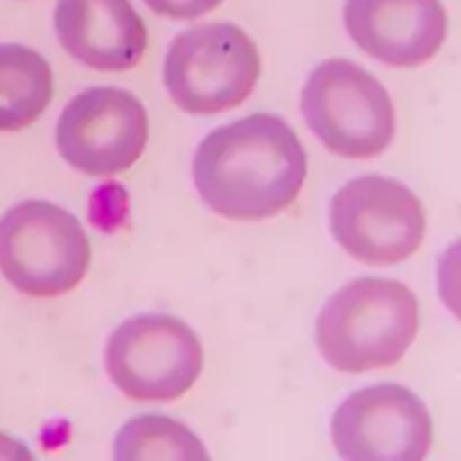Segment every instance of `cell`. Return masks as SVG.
I'll return each instance as SVG.
<instances>
[{
	"mask_svg": "<svg viewBox=\"0 0 461 461\" xmlns=\"http://www.w3.org/2000/svg\"><path fill=\"white\" fill-rule=\"evenodd\" d=\"M307 155L282 118L254 113L217 127L201 141L194 185L212 212L233 221L275 217L295 203Z\"/></svg>",
	"mask_w": 461,
	"mask_h": 461,
	"instance_id": "obj_1",
	"label": "cell"
},
{
	"mask_svg": "<svg viewBox=\"0 0 461 461\" xmlns=\"http://www.w3.org/2000/svg\"><path fill=\"white\" fill-rule=\"evenodd\" d=\"M420 304L397 279L360 277L341 286L316 319V346L337 372L397 365L418 337Z\"/></svg>",
	"mask_w": 461,
	"mask_h": 461,
	"instance_id": "obj_2",
	"label": "cell"
},
{
	"mask_svg": "<svg viewBox=\"0 0 461 461\" xmlns=\"http://www.w3.org/2000/svg\"><path fill=\"white\" fill-rule=\"evenodd\" d=\"M90 240L72 212L49 201H23L0 217V273L31 298H58L84 282Z\"/></svg>",
	"mask_w": 461,
	"mask_h": 461,
	"instance_id": "obj_3",
	"label": "cell"
},
{
	"mask_svg": "<svg viewBox=\"0 0 461 461\" xmlns=\"http://www.w3.org/2000/svg\"><path fill=\"white\" fill-rule=\"evenodd\" d=\"M261 77V53L236 23H201L180 32L164 58V86L180 111L217 115L236 109Z\"/></svg>",
	"mask_w": 461,
	"mask_h": 461,
	"instance_id": "obj_4",
	"label": "cell"
},
{
	"mask_svg": "<svg viewBox=\"0 0 461 461\" xmlns=\"http://www.w3.org/2000/svg\"><path fill=\"white\" fill-rule=\"evenodd\" d=\"M300 104L319 141L346 159L378 158L397 131L388 90L372 72L344 58L325 60L310 74Z\"/></svg>",
	"mask_w": 461,
	"mask_h": 461,
	"instance_id": "obj_5",
	"label": "cell"
},
{
	"mask_svg": "<svg viewBox=\"0 0 461 461\" xmlns=\"http://www.w3.org/2000/svg\"><path fill=\"white\" fill-rule=\"evenodd\" d=\"M106 374L134 402H173L187 394L203 369V346L183 319L139 314L111 332Z\"/></svg>",
	"mask_w": 461,
	"mask_h": 461,
	"instance_id": "obj_6",
	"label": "cell"
},
{
	"mask_svg": "<svg viewBox=\"0 0 461 461\" xmlns=\"http://www.w3.org/2000/svg\"><path fill=\"white\" fill-rule=\"evenodd\" d=\"M425 208L399 180L362 176L332 196L330 230L348 257L367 266H397L425 240Z\"/></svg>",
	"mask_w": 461,
	"mask_h": 461,
	"instance_id": "obj_7",
	"label": "cell"
},
{
	"mask_svg": "<svg viewBox=\"0 0 461 461\" xmlns=\"http://www.w3.org/2000/svg\"><path fill=\"white\" fill-rule=\"evenodd\" d=\"M148 111L122 88H88L58 118L56 143L65 162L90 178H113L141 159L148 143Z\"/></svg>",
	"mask_w": 461,
	"mask_h": 461,
	"instance_id": "obj_8",
	"label": "cell"
},
{
	"mask_svg": "<svg viewBox=\"0 0 461 461\" xmlns=\"http://www.w3.org/2000/svg\"><path fill=\"white\" fill-rule=\"evenodd\" d=\"M341 459L422 461L434 443L425 402L397 383L369 385L341 403L330 422Z\"/></svg>",
	"mask_w": 461,
	"mask_h": 461,
	"instance_id": "obj_9",
	"label": "cell"
},
{
	"mask_svg": "<svg viewBox=\"0 0 461 461\" xmlns=\"http://www.w3.org/2000/svg\"><path fill=\"white\" fill-rule=\"evenodd\" d=\"M344 26L367 56L418 68L446 42L447 14L440 0H346Z\"/></svg>",
	"mask_w": 461,
	"mask_h": 461,
	"instance_id": "obj_10",
	"label": "cell"
},
{
	"mask_svg": "<svg viewBox=\"0 0 461 461\" xmlns=\"http://www.w3.org/2000/svg\"><path fill=\"white\" fill-rule=\"evenodd\" d=\"M53 26L60 47L97 72L137 68L148 49V28L130 0H58Z\"/></svg>",
	"mask_w": 461,
	"mask_h": 461,
	"instance_id": "obj_11",
	"label": "cell"
},
{
	"mask_svg": "<svg viewBox=\"0 0 461 461\" xmlns=\"http://www.w3.org/2000/svg\"><path fill=\"white\" fill-rule=\"evenodd\" d=\"M53 100V72L42 53L23 44H0V131H22Z\"/></svg>",
	"mask_w": 461,
	"mask_h": 461,
	"instance_id": "obj_12",
	"label": "cell"
},
{
	"mask_svg": "<svg viewBox=\"0 0 461 461\" xmlns=\"http://www.w3.org/2000/svg\"><path fill=\"white\" fill-rule=\"evenodd\" d=\"M115 459H208V450L194 431L167 415L131 418L115 436Z\"/></svg>",
	"mask_w": 461,
	"mask_h": 461,
	"instance_id": "obj_13",
	"label": "cell"
},
{
	"mask_svg": "<svg viewBox=\"0 0 461 461\" xmlns=\"http://www.w3.org/2000/svg\"><path fill=\"white\" fill-rule=\"evenodd\" d=\"M143 3L159 16H168L176 22H192L217 10L224 0H143Z\"/></svg>",
	"mask_w": 461,
	"mask_h": 461,
	"instance_id": "obj_14",
	"label": "cell"
},
{
	"mask_svg": "<svg viewBox=\"0 0 461 461\" xmlns=\"http://www.w3.org/2000/svg\"><path fill=\"white\" fill-rule=\"evenodd\" d=\"M31 452L14 438L0 434V459H31Z\"/></svg>",
	"mask_w": 461,
	"mask_h": 461,
	"instance_id": "obj_15",
	"label": "cell"
}]
</instances>
